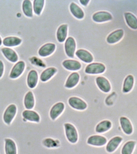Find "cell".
<instances>
[{"instance_id":"obj_1","label":"cell","mask_w":137,"mask_h":154,"mask_svg":"<svg viewBox=\"0 0 137 154\" xmlns=\"http://www.w3.org/2000/svg\"><path fill=\"white\" fill-rule=\"evenodd\" d=\"M65 135L68 140L72 143H75L78 140V135L75 128L70 123L65 124Z\"/></svg>"},{"instance_id":"obj_2","label":"cell","mask_w":137,"mask_h":154,"mask_svg":"<svg viewBox=\"0 0 137 154\" xmlns=\"http://www.w3.org/2000/svg\"><path fill=\"white\" fill-rule=\"evenodd\" d=\"M17 112V107L14 104H11L6 109L3 115V120L6 124L9 125L12 122Z\"/></svg>"},{"instance_id":"obj_3","label":"cell","mask_w":137,"mask_h":154,"mask_svg":"<svg viewBox=\"0 0 137 154\" xmlns=\"http://www.w3.org/2000/svg\"><path fill=\"white\" fill-rule=\"evenodd\" d=\"M105 66L102 63H93L86 67L85 72L89 74H101L105 70Z\"/></svg>"},{"instance_id":"obj_4","label":"cell","mask_w":137,"mask_h":154,"mask_svg":"<svg viewBox=\"0 0 137 154\" xmlns=\"http://www.w3.org/2000/svg\"><path fill=\"white\" fill-rule=\"evenodd\" d=\"M65 51L68 56L73 58L75 51L76 43L74 38L72 37H68L65 44Z\"/></svg>"},{"instance_id":"obj_5","label":"cell","mask_w":137,"mask_h":154,"mask_svg":"<svg viewBox=\"0 0 137 154\" xmlns=\"http://www.w3.org/2000/svg\"><path fill=\"white\" fill-rule=\"evenodd\" d=\"M71 106L78 110H84L86 109L87 104L83 100L77 97H71L68 99Z\"/></svg>"},{"instance_id":"obj_6","label":"cell","mask_w":137,"mask_h":154,"mask_svg":"<svg viewBox=\"0 0 137 154\" xmlns=\"http://www.w3.org/2000/svg\"><path fill=\"white\" fill-rule=\"evenodd\" d=\"M25 63L23 61L18 62L16 63L12 68L10 74V78L12 79H16L19 77L22 74L23 70L24 69Z\"/></svg>"},{"instance_id":"obj_7","label":"cell","mask_w":137,"mask_h":154,"mask_svg":"<svg viewBox=\"0 0 137 154\" xmlns=\"http://www.w3.org/2000/svg\"><path fill=\"white\" fill-rule=\"evenodd\" d=\"M65 109V105L62 102L55 104L51 109L49 115L51 119L55 120L58 116L62 114Z\"/></svg>"},{"instance_id":"obj_8","label":"cell","mask_w":137,"mask_h":154,"mask_svg":"<svg viewBox=\"0 0 137 154\" xmlns=\"http://www.w3.org/2000/svg\"><path fill=\"white\" fill-rule=\"evenodd\" d=\"M56 46L53 43H47L39 49L38 54L41 57H47L54 51Z\"/></svg>"},{"instance_id":"obj_9","label":"cell","mask_w":137,"mask_h":154,"mask_svg":"<svg viewBox=\"0 0 137 154\" xmlns=\"http://www.w3.org/2000/svg\"><path fill=\"white\" fill-rule=\"evenodd\" d=\"M124 32L122 29L116 30L111 33L107 38V42L109 44H114L119 42L123 37Z\"/></svg>"},{"instance_id":"obj_10","label":"cell","mask_w":137,"mask_h":154,"mask_svg":"<svg viewBox=\"0 0 137 154\" xmlns=\"http://www.w3.org/2000/svg\"><path fill=\"white\" fill-rule=\"evenodd\" d=\"M96 82L99 88L105 93H108L111 89L109 81L103 77H98L96 79Z\"/></svg>"},{"instance_id":"obj_11","label":"cell","mask_w":137,"mask_h":154,"mask_svg":"<svg viewBox=\"0 0 137 154\" xmlns=\"http://www.w3.org/2000/svg\"><path fill=\"white\" fill-rule=\"evenodd\" d=\"M93 21L97 22H103L105 21H109L113 19L110 14L105 11H100L97 12L93 14L92 17Z\"/></svg>"},{"instance_id":"obj_12","label":"cell","mask_w":137,"mask_h":154,"mask_svg":"<svg viewBox=\"0 0 137 154\" xmlns=\"http://www.w3.org/2000/svg\"><path fill=\"white\" fill-rule=\"evenodd\" d=\"M107 139L101 136L95 135L90 137L87 141V143L94 146H102L106 143Z\"/></svg>"},{"instance_id":"obj_13","label":"cell","mask_w":137,"mask_h":154,"mask_svg":"<svg viewBox=\"0 0 137 154\" xmlns=\"http://www.w3.org/2000/svg\"><path fill=\"white\" fill-rule=\"evenodd\" d=\"M76 55L81 61L86 63H91L93 61V58L92 54L84 49L78 50L76 52Z\"/></svg>"},{"instance_id":"obj_14","label":"cell","mask_w":137,"mask_h":154,"mask_svg":"<svg viewBox=\"0 0 137 154\" xmlns=\"http://www.w3.org/2000/svg\"><path fill=\"white\" fill-rule=\"evenodd\" d=\"M38 77L37 72L35 70H30L28 73L27 79V82L28 87L30 88H35L38 82Z\"/></svg>"},{"instance_id":"obj_15","label":"cell","mask_w":137,"mask_h":154,"mask_svg":"<svg viewBox=\"0 0 137 154\" xmlns=\"http://www.w3.org/2000/svg\"><path fill=\"white\" fill-rule=\"evenodd\" d=\"M22 116L24 119L28 121L39 122L40 116L37 112L33 110H24L22 112Z\"/></svg>"},{"instance_id":"obj_16","label":"cell","mask_w":137,"mask_h":154,"mask_svg":"<svg viewBox=\"0 0 137 154\" xmlns=\"http://www.w3.org/2000/svg\"><path fill=\"white\" fill-rule=\"evenodd\" d=\"M62 65L67 69L70 70H79L81 67L79 62L73 60H67L64 61L62 63Z\"/></svg>"},{"instance_id":"obj_17","label":"cell","mask_w":137,"mask_h":154,"mask_svg":"<svg viewBox=\"0 0 137 154\" xmlns=\"http://www.w3.org/2000/svg\"><path fill=\"white\" fill-rule=\"evenodd\" d=\"M2 52L4 56L10 61L14 63L17 61L18 57L14 50L9 48H3L2 49Z\"/></svg>"},{"instance_id":"obj_18","label":"cell","mask_w":137,"mask_h":154,"mask_svg":"<svg viewBox=\"0 0 137 154\" xmlns=\"http://www.w3.org/2000/svg\"><path fill=\"white\" fill-rule=\"evenodd\" d=\"M79 75L77 72H73L69 75L65 83V86L68 88H71L76 86L79 82Z\"/></svg>"},{"instance_id":"obj_19","label":"cell","mask_w":137,"mask_h":154,"mask_svg":"<svg viewBox=\"0 0 137 154\" xmlns=\"http://www.w3.org/2000/svg\"><path fill=\"white\" fill-rule=\"evenodd\" d=\"M5 151L6 154H17V147L15 142L11 139H5Z\"/></svg>"},{"instance_id":"obj_20","label":"cell","mask_w":137,"mask_h":154,"mask_svg":"<svg viewBox=\"0 0 137 154\" xmlns=\"http://www.w3.org/2000/svg\"><path fill=\"white\" fill-rule=\"evenodd\" d=\"M122 138L120 137H115L111 139L106 146V150L108 152H113L116 149L120 143L121 142Z\"/></svg>"},{"instance_id":"obj_21","label":"cell","mask_w":137,"mask_h":154,"mask_svg":"<svg viewBox=\"0 0 137 154\" xmlns=\"http://www.w3.org/2000/svg\"><path fill=\"white\" fill-rule=\"evenodd\" d=\"M122 130L125 134L130 135L132 132V127L130 121L127 118L122 117L119 119Z\"/></svg>"},{"instance_id":"obj_22","label":"cell","mask_w":137,"mask_h":154,"mask_svg":"<svg viewBox=\"0 0 137 154\" xmlns=\"http://www.w3.org/2000/svg\"><path fill=\"white\" fill-rule=\"evenodd\" d=\"M68 26L66 24L60 26L57 32V38L59 42H63L65 41L67 35Z\"/></svg>"},{"instance_id":"obj_23","label":"cell","mask_w":137,"mask_h":154,"mask_svg":"<svg viewBox=\"0 0 137 154\" xmlns=\"http://www.w3.org/2000/svg\"><path fill=\"white\" fill-rule=\"evenodd\" d=\"M22 40L21 38L18 37H7L4 39L3 44L4 45L8 47L15 46L19 45L21 44Z\"/></svg>"},{"instance_id":"obj_24","label":"cell","mask_w":137,"mask_h":154,"mask_svg":"<svg viewBox=\"0 0 137 154\" xmlns=\"http://www.w3.org/2000/svg\"><path fill=\"white\" fill-rule=\"evenodd\" d=\"M71 12L72 14L78 19H81L84 17V13L81 8L74 3L71 4L70 6Z\"/></svg>"},{"instance_id":"obj_25","label":"cell","mask_w":137,"mask_h":154,"mask_svg":"<svg viewBox=\"0 0 137 154\" xmlns=\"http://www.w3.org/2000/svg\"><path fill=\"white\" fill-rule=\"evenodd\" d=\"M127 24L130 28L134 29H137V19L134 14L129 12H126L124 14Z\"/></svg>"},{"instance_id":"obj_26","label":"cell","mask_w":137,"mask_h":154,"mask_svg":"<svg viewBox=\"0 0 137 154\" xmlns=\"http://www.w3.org/2000/svg\"><path fill=\"white\" fill-rule=\"evenodd\" d=\"M57 69L54 67H49L42 72L40 75V80L42 82H46L51 79L56 72Z\"/></svg>"},{"instance_id":"obj_27","label":"cell","mask_w":137,"mask_h":154,"mask_svg":"<svg viewBox=\"0 0 137 154\" xmlns=\"http://www.w3.org/2000/svg\"><path fill=\"white\" fill-rule=\"evenodd\" d=\"M24 103L26 109H30L33 108L35 104V100L32 91H30L27 93L25 96Z\"/></svg>"},{"instance_id":"obj_28","label":"cell","mask_w":137,"mask_h":154,"mask_svg":"<svg viewBox=\"0 0 137 154\" xmlns=\"http://www.w3.org/2000/svg\"><path fill=\"white\" fill-rule=\"evenodd\" d=\"M134 79L133 76L129 75L126 78L123 84V91L124 93H128L132 90L134 85Z\"/></svg>"},{"instance_id":"obj_29","label":"cell","mask_w":137,"mask_h":154,"mask_svg":"<svg viewBox=\"0 0 137 154\" xmlns=\"http://www.w3.org/2000/svg\"><path fill=\"white\" fill-rule=\"evenodd\" d=\"M111 127V123L108 120L103 121L98 123L96 127V131L97 133H101L107 131Z\"/></svg>"},{"instance_id":"obj_30","label":"cell","mask_w":137,"mask_h":154,"mask_svg":"<svg viewBox=\"0 0 137 154\" xmlns=\"http://www.w3.org/2000/svg\"><path fill=\"white\" fill-rule=\"evenodd\" d=\"M22 9L23 13L28 17H33V9L32 3L28 0H25L22 4Z\"/></svg>"},{"instance_id":"obj_31","label":"cell","mask_w":137,"mask_h":154,"mask_svg":"<svg viewBox=\"0 0 137 154\" xmlns=\"http://www.w3.org/2000/svg\"><path fill=\"white\" fill-rule=\"evenodd\" d=\"M135 146V142L128 141L123 146L122 149V154H132Z\"/></svg>"},{"instance_id":"obj_32","label":"cell","mask_w":137,"mask_h":154,"mask_svg":"<svg viewBox=\"0 0 137 154\" xmlns=\"http://www.w3.org/2000/svg\"><path fill=\"white\" fill-rule=\"evenodd\" d=\"M43 0H35L33 1V11L36 14L40 15L44 6Z\"/></svg>"},{"instance_id":"obj_33","label":"cell","mask_w":137,"mask_h":154,"mask_svg":"<svg viewBox=\"0 0 137 154\" xmlns=\"http://www.w3.org/2000/svg\"><path fill=\"white\" fill-rule=\"evenodd\" d=\"M42 143L46 147L51 148V147H57L59 142L53 140L52 139L46 138L43 141Z\"/></svg>"},{"instance_id":"obj_34","label":"cell","mask_w":137,"mask_h":154,"mask_svg":"<svg viewBox=\"0 0 137 154\" xmlns=\"http://www.w3.org/2000/svg\"><path fill=\"white\" fill-rule=\"evenodd\" d=\"M4 65L2 61L0 60V78L2 77L3 74Z\"/></svg>"},{"instance_id":"obj_35","label":"cell","mask_w":137,"mask_h":154,"mask_svg":"<svg viewBox=\"0 0 137 154\" xmlns=\"http://www.w3.org/2000/svg\"><path fill=\"white\" fill-rule=\"evenodd\" d=\"M89 2V0H81L80 2L83 5L86 6Z\"/></svg>"},{"instance_id":"obj_36","label":"cell","mask_w":137,"mask_h":154,"mask_svg":"<svg viewBox=\"0 0 137 154\" xmlns=\"http://www.w3.org/2000/svg\"><path fill=\"white\" fill-rule=\"evenodd\" d=\"M2 39H1V38L0 37V46L1 45V44H2Z\"/></svg>"}]
</instances>
